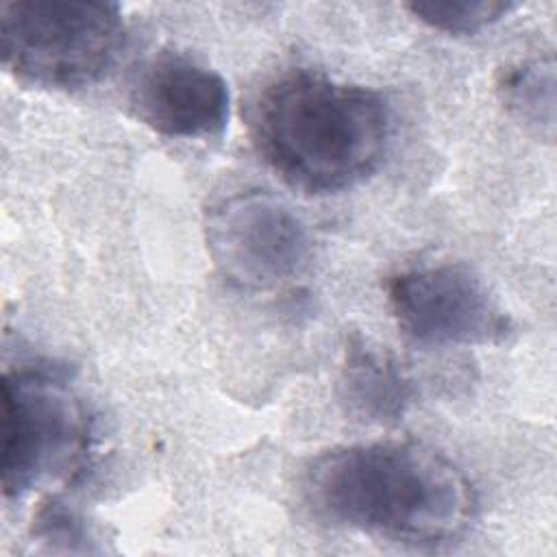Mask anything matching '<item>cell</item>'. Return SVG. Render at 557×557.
Instances as JSON below:
<instances>
[{
	"label": "cell",
	"instance_id": "cell-1",
	"mask_svg": "<svg viewBox=\"0 0 557 557\" xmlns=\"http://www.w3.org/2000/svg\"><path fill=\"white\" fill-rule=\"evenodd\" d=\"M305 494L335 524L413 546L457 540L476 509L468 476L413 442L331 448L309 466Z\"/></svg>",
	"mask_w": 557,
	"mask_h": 557
},
{
	"label": "cell",
	"instance_id": "cell-2",
	"mask_svg": "<svg viewBox=\"0 0 557 557\" xmlns=\"http://www.w3.org/2000/svg\"><path fill=\"white\" fill-rule=\"evenodd\" d=\"M252 137L285 183L305 194H337L379 170L389 111L374 89L292 70L259 94Z\"/></svg>",
	"mask_w": 557,
	"mask_h": 557
},
{
	"label": "cell",
	"instance_id": "cell-3",
	"mask_svg": "<svg viewBox=\"0 0 557 557\" xmlns=\"http://www.w3.org/2000/svg\"><path fill=\"white\" fill-rule=\"evenodd\" d=\"M124 46L122 11L94 0H11L0 4L4 67L20 81L74 89L100 81Z\"/></svg>",
	"mask_w": 557,
	"mask_h": 557
},
{
	"label": "cell",
	"instance_id": "cell-4",
	"mask_svg": "<svg viewBox=\"0 0 557 557\" xmlns=\"http://www.w3.org/2000/svg\"><path fill=\"white\" fill-rule=\"evenodd\" d=\"M91 422L67 379L44 366L7 370L2 379L0 476L7 498L83 470Z\"/></svg>",
	"mask_w": 557,
	"mask_h": 557
},
{
	"label": "cell",
	"instance_id": "cell-5",
	"mask_svg": "<svg viewBox=\"0 0 557 557\" xmlns=\"http://www.w3.org/2000/svg\"><path fill=\"white\" fill-rule=\"evenodd\" d=\"M205 233L215 270L244 292L285 285L305 270L311 252L302 220L263 189L235 191L215 202Z\"/></svg>",
	"mask_w": 557,
	"mask_h": 557
},
{
	"label": "cell",
	"instance_id": "cell-6",
	"mask_svg": "<svg viewBox=\"0 0 557 557\" xmlns=\"http://www.w3.org/2000/svg\"><path fill=\"white\" fill-rule=\"evenodd\" d=\"M387 302L398 326L424 346H492L513 331L483 278L461 263L396 272L387 281Z\"/></svg>",
	"mask_w": 557,
	"mask_h": 557
},
{
	"label": "cell",
	"instance_id": "cell-7",
	"mask_svg": "<svg viewBox=\"0 0 557 557\" xmlns=\"http://www.w3.org/2000/svg\"><path fill=\"white\" fill-rule=\"evenodd\" d=\"M131 107L159 135L202 139L226 128L231 96L215 70L181 52H161L137 72Z\"/></svg>",
	"mask_w": 557,
	"mask_h": 557
},
{
	"label": "cell",
	"instance_id": "cell-8",
	"mask_svg": "<svg viewBox=\"0 0 557 557\" xmlns=\"http://www.w3.org/2000/svg\"><path fill=\"white\" fill-rule=\"evenodd\" d=\"M337 396L344 409L368 424H396L416 398V385L379 346L361 335L346 342L337 376Z\"/></svg>",
	"mask_w": 557,
	"mask_h": 557
},
{
	"label": "cell",
	"instance_id": "cell-9",
	"mask_svg": "<svg viewBox=\"0 0 557 557\" xmlns=\"http://www.w3.org/2000/svg\"><path fill=\"white\" fill-rule=\"evenodd\" d=\"M507 109L529 128L553 137L555 126V65L553 59L524 61L509 67L500 81Z\"/></svg>",
	"mask_w": 557,
	"mask_h": 557
},
{
	"label": "cell",
	"instance_id": "cell-10",
	"mask_svg": "<svg viewBox=\"0 0 557 557\" xmlns=\"http://www.w3.org/2000/svg\"><path fill=\"white\" fill-rule=\"evenodd\" d=\"M516 7L503 0H426L407 4L413 17L448 35H474L500 22Z\"/></svg>",
	"mask_w": 557,
	"mask_h": 557
}]
</instances>
